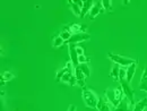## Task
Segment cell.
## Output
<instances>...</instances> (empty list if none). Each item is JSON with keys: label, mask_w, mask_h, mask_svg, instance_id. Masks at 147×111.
Instances as JSON below:
<instances>
[{"label": "cell", "mask_w": 147, "mask_h": 111, "mask_svg": "<svg viewBox=\"0 0 147 111\" xmlns=\"http://www.w3.org/2000/svg\"><path fill=\"white\" fill-rule=\"evenodd\" d=\"M139 90L140 91H144V92H147V65L143 72V75H142V79H140V84H139Z\"/></svg>", "instance_id": "cell-12"}, {"label": "cell", "mask_w": 147, "mask_h": 111, "mask_svg": "<svg viewBox=\"0 0 147 111\" xmlns=\"http://www.w3.org/2000/svg\"><path fill=\"white\" fill-rule=\"evenodd\" d=\"M108 57L110 58L114 64H118L119 66H122V67H129L130 65L137 62L136 59H132V58H130V57L115 55V53H112V52H109V53H108Z\"/></svg>", "instance_id": "cell-3"}, {"label": "cell", "mask_w": 147, "mask_h": 111, "mask_svg": "<svg viewBox=\"0 0 147 111\" xmlns=\"http://www.w3.org/2000/svg\"><path fill=\"white\" fill-rule=\"evenodd\" d=\"M104 12V8H103V6H102V1H95V3L93 5L92 9L90 10V13H88V18L91 19H94L98 14H101V13H103Z\"/></svg>", "instance_id": "cell-5"}, {"label": "cell", "mask_w": 147, "mask_h": 111, "mask_svg": "<svg viewBox=\"0 0 147 111\" xmlns=\"http://www.w3.org/2000/svg\"><path fill=\"white\" fill-rule=\"evenodd\" d=\"M119 81H120V86L122 87V91L126 97H128V100L130 101V104L131 106H135V95H134V90L130 85L128 81H127V77H126V70L120 68V72H119Z\"/></svg>", "instance_id": "cell-1"}, {"label": "cell", "mask_w": 147, "mask_h": 111, "mask_svg": "<svg viewBox=\"0 0 147 111\" xmlns=\"http://www.w3.org/2000/svg\"><path fill=\"white\" fill-rule=\"evenodd\" d=\"M97 109L98 111H111L109 104L105 102V100L98 97V102H97Z\"/></svg>", "instance_id": "cell-17"}, {"label": "cell", "mask_w": 147, "mask_h": 111, "mask_svg": "<svg viewBox=\"0 0 147 111\" xmlns=\"http://www.w3.org/2000/svg\"><path fill=\"white\" fill-rule=\"evenodd\" d=\"M78 61H79V65L80 64H88L90 62V58H87V57H85V56H79L78 57Z\"/></svg>", "instance_id": "cell-22"}, {"label": "cell", "mask_w": 147, "mask_h": 111, "mask_svg": "<svg viewBox=\"0 0 147 111\" xmlns=\"http://www.w3.org/2000/svg\"><path fill=\"white\" fill-rule=\"evenodd\" d=\"M93 1L92 0H86V1H84V5H83V7H82V14H80V17L79 18H84L88 13H90V10L92 9L93 7Z\"/></svg>", "instance_id": "cell-10"}, {"label": "cell", "mask_w": 147, "mask_h": 111, "mask_svg": "<svg viewBox=\"0 0 147 111\" xmlns=\"http://www.w3.org/2000/svg\"><path fill=\"white\" fill-rule=\"evenodd\" d=\"M130 101L128 100V97L123 96V99L119 102V104L114 108V111H131L130 110Z\"/></svg>", "instance_id": "cell-8"}, {"label": "cell", "mask_w": 147, "mask_h": 111, "mask_svg": "<svg viewBox=\"0 0 147 111\" xmlns=\"http://www.w3.org/2000/svg\"><path fill=\"white\" fill-rule=\"evenodd\" d=\"M70 30H71V33L73 34H76V33H85L86 26L83 25V24H73L70 26Z\"/></svg>", "instance_id": "cell-14"}, {"label": "cell", "mask_w": 147, "mask_h": 111, "mask_svg": "<svg viewBox=\"0 0 147 111\" xmlns=\"http://www.w3.org/2000/svg\"><path fill=\"white\" fill-rule=\"evenodd\" d=\"M69 56H70V61L74 65V68L78 67L79 61H78V55L76 52V44H69Z\"/></svg>", "instance_id": "cell-7"}, {"label": "cell", "mask_w": 147, "mask_h": 111, "mask_svg": "<svg viewBox=\"0 0 147 111\" xmlns=\"http://www.w3.org/2000/svg\"><path fill=\"white\" fill-rule=\"evenodd\" d=\"M102 6L105 12H109V13L112 12V3L110 0H102Z\"/></svg>", "instance_id": "cell-20"}, {"label": "cell", "mask_w": 147, "mask_h": 111, "mask_svg": "<svg viewBox=\"0 0 147 111\" xmlns=\"http://www.w3.org/2000/svg\"><path fill=\"white\" fill-rule=\"evenodd\" d=\"M68 3H69V6H70V8H71V10H73L74 14H75L76 16L80 17V14H82V7H83V5H84V1H82V0H76V1L68 0Z\"/></svg>", "instance_id": "cell-6"}, {"label": "cell", "mask_w": 147, "mask_h": 111, "mask_svg": "<svg viewBox=\"0 0 147 111\" xmlns=\"http://www.w3.org/2000/svg\"><path fill=\"white\" fill-rule=\"evenodd\" d=\"M14 77H15V75L13 74V73H10V72H5V73L2 74V76H1V79L5 81V82H8V81H11Z\"/></svg>", "instance_id": "cell-21"}, {"label": "cell", "mask_w": 147, "mask_h": 111, "mask_svg": "<svg viewBox=\"0 0 147 111\" xmlns=\"http://www.w3.org/2000/svg\"><path fill=\"white\" fill-rule=\"evenodd\" d=\"M82 94H83V100L86 104L87 108H97V102H98V97L95 93L93 92L91 89L88 87H83L82 89Z\"/></svg>", "instance_id": "cell-2"}, {"label": "cell", "mask_w": 147, "mask_h": 111, "mask_svg": "<svg viewBox=\"0 0 147 111\" xmlns=\"http://www.w3.org/2000/svg\"><path fill=\"white\" fill-rule=\"evenodd\" d=\"M147 107V96L142 99L140 101H137L134 106V110L132 111H144Z\"/></svg>", "instance_id": "cell-13"}, {"label": "cell", "mask_w": 147, "mask_h": 111, "mask_svg": "<svg viewBox=\"0 0 147 111\" xmlns=\"http://www.w3.org/2000/svg\"><path fill=\"white\" fill-rule=\"evenodd\" d=\"M78 67L80 68V70L84 73V75H85L86 77H90V75H91V69H90V67H88V64H80Z\"/></svg>", "instance_id": "cell-19"}, {"label": "cell", "mask_w": 147, "mask_h": 111, "mask_svg": "<svg viewBox=\"0 0 147 111\" xmlns=\"http://www.w3.org/2000/svg\"><path fill=\"white\" fill-rule=\"evenodd\" d=\"M73 35V33H71V30H70V26H66L65 28H63V31L59 34V37H61V39H63L66 42Z\"/></svg>", "instance_id": "cell-16"}, {"label": "cell", "mask_w": 147, "mask_h": 111, "mask_svg": "<svg viewBox=\"0 0 147 111\" xmlns=\"http://www.w3.org/2000/svg\"><path fill=\"white\" fill-rule=\"evenodd\" d=\"M76 52H77L78 57H79V56H83V55H84V49H83V47L76 45Z\"/></svg>", "instance_id": "cell-23"}, {"label": "cell", "mask_w": 147, "mask_h": 111, "mask_svg": "<svg viewBox=\"0 0 147 111\" xmlns=\"http://www.w3.org/2000/svg\"><path fill=\"white\" fill-rule=\"evenodd\" d=\"M90 39H91V35L87 34V33H76V34H73L71 37L66 43H68V44H76V43H79V42L88 41Z\"/></svg>", "instance_id": "cell-4"}, {"label": "cell", "mask_w": 147, "mask_h": 111, "mask_svg": "<svg viewBox=\"0 0 147 111\" xmlns=\"http://www.w3.org/2000/svg\"><path fill=\"white\" fill-rule=\"evenodd\" d=\"M105 97H107V100H108V102H110L111 104L115 108L118 104H119V102L117 101V99H115V94H114V90H111V89H108V90H105Z\"/></svg>", "instance_id": "cell-9"}, {"label": "cell", "mask_w": 147, "mask_h": 111, "mask_svg": "<svg viewBox=\"0 0 147 111\" xmlns=\"http://www.w3.org/2000/svg\"><path fill=\"white\" fill-rule=\"evenodd\" d=\"M136 69H137V62L130 65L128 68H127V70H126V77H127V81H128L129 83H131V81L134 78V75L136 73Z\"/></svg>", "instance_id": "cell-11"}, {"label": "cell", "mask_w": 147, "mask_h": 111, "mask_svg": "<svg viewBox=\"0 0 147 111\" xmlns=\"http://www.w3.org/2000/svg\"><path fill=\"white\" fill-rule=\"evenodd\" d=\"M68 111H76V106L70 104V106H69V109H68Z\"/></svg>", "instance_id": "cell-24"}, {"label": "cell", "mask_w": 147, "mask_h": 111, "mask_svg": "<svg viewBox=\"0 0 147 111\" xmlns=\"http://www.w3.org/2000/svg\"><path fill=\"white\" fill-rule=\"evenodd\" d=\"M119 72H120V66L118 64H114L110 72V77L113 81H119Z\"/></svg>", "instance_id": "cell-15"}, {"label": "cell", "mask_w": 147, "mask_h": 111, "mask_svg": "<svg viewBox=\"0 0 147 111\" xmlns=\"http://www.w3.org/2000/svg\"><path fill=\"white\" fill-rule=\"evenodd\" d=\"M65 43H66V41H65L63 39H61L60 37H53V41H52V45H53V48H60V47H62Z\"/></svg>", "instance_id": "cell-18"}]
</instances>
